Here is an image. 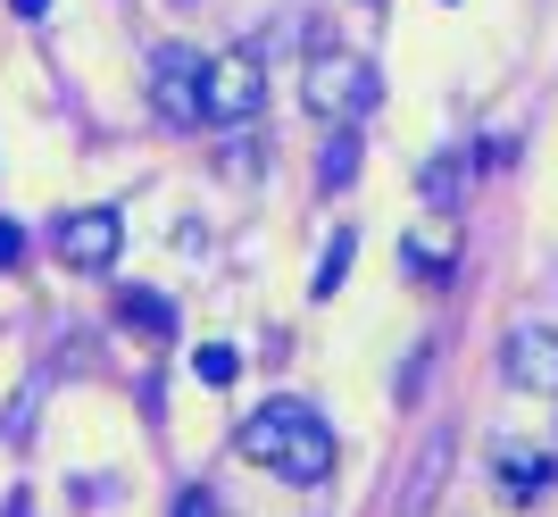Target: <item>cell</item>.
Wrapping results in <instances>:
<instances>
[{
  "label": "cell",
  "instance_id": "6da1fadb",
  "mask_svg": "<svg viewBox=\"0 0 558 517\" xmlns=\"http://www.w3.org/2000/svg\"><path fill=\"white\" fill-rule=\"evenodd\" d=\"M242 459H258L267 476H283V484L308 493V484L333 476V425L308 400H267V409L242 418Z\"/></svg>",
  "mask_w": 558,
  "mask_h": 517
},
{
  "label": "cell",
  "instance_id": "7a4b0ae2",
  "mask_svg": "<svg viewBox=\"0 0 558 517\" xmlns=\"http://www.w3.org/2000/svg\"><path fill=\"white\" fill-rule=\"evenodd\" d=\"M301 100H308L326 125H359L375 100H384V75H375V59L326 43V50H308V68H301Z\"/></svg>",
  "mask_w": 558,
  "mask_h": 517
},
{
  "label": "cell",
  "instance_id": "3957f363",
  "mask_svg": "<svg viewBox=\"0 0 558 517\" xmlns=\"http://www.w3.org/2000/svg\"><path fill=\"white\" fill-rule=\"evenodd\" d=\"M267 109V68H258L251 50H217L201 59V125L233 134V125H251Z\"/></svg>",
  "mask_w": 558,
  "mask_h": 517
},
{
  "label": "cell",
  "instance_id": "277c9868",
  "mask_svg": "<svg viewBox=\"0 0 558 517\" xmlns=\"http://www.w3.org/2000/svg\"><path fill=\"white\" fill-rule=\"evenodd\" d=\"M150 109H159V125H175V134L201 125V50L192 43L150 50Z\"/></svg>",
  "mask_w": 558,
  "mask_h": 517
},
{
  "label": "cell",
  "instance_id": "5b68a950",
  "mask_svg": "<svg viewBox=\"0 0 558 517\" xmlns=\"http://www.w3.org/2000/svg\"><path fill=\"white\" fill-rule=\"evenodd\" d=\"M117 242H125V217L117 209H75V217H59L50 251L68 258L75 276H100V267H117Z\"/></svg>",
  "mask_w": 558,
  "mask_h": 517
},
{
  "label": "cell",
  "instance_id": "8992f818",
  "mask_svg": "<svg viewBox=\"0 0 558 517\" xmlns=\"http://www.w3.org/2000/svg\"><path fill=\"white\" fill-rule=\"evenodd\" d=\"M500 376L517 384V393H550L558 400V326H509L500 334Z\"/></svg>",
  "mask_w": 558,
  "mask_h": 517
},
{
  "label": "cell",
  "instance_id": "52a82bcc",
  "mask_svg": "<svg viewBox=\"0 0 558 517\" xmlns=\"http://www.w3.org/2000/svg\"><path fill=\"white\" fill-rule=\"evenodd\" d=\"M442 484H450V434H425L409 476H400V493H392V517H434Z\"/></svg>",
  "mask_w": 558,
  "mask_h": 517
},
{
  "label": "cell",
  "instance_id": "ba28073f",
  "mask_svg": "<svg viewBox=\"0 0 558 517\" xmlns=\"http://www.w3.org/2000/svg\"><path fill=\"white\" fill-rule=\"evenodd\" d=\"M117 326L142 334V342H167V334H175V301L150 292V284H134V292H117Z\"/></svg>",
  "mask_w": 558,
  "mask_h": 517
},
{
  "label": "cell",
  "instance_id": "9c48e42d",
  "mask_svg": "<svg viewBox=\"0 0 558 517\" xmlns=\"http://www.w3.org/2000/svg\"><path fill=\"white\" fill-rule=\"evenodd\" d=\"M317 184H326V192L359 184V125H333V134H326V151H317Z\"/></svg>",
  "mask_w": 558,
  "mask_h": 517
},
{
  "label": "cell",
  "instance_id": "30bf717a",
  "mask_svg": "<svg viewBox=\"0 0 558 517\" xmlns=\"http://www.w3.org/2000/svg\"><path fill=\"white\" fill-rule=\"evenodd\" d=\"M500 484H509V501H534L542 484H550V459H542V450L500 443Z\"/></svg>",
  "mask_w": 558,
  "mask_h": 517
},
{
  "label": "cell",
  "instance_id": "8fae6325",
  "mask_svg": "<svg viewBox=\"0 0 558 517\" xmlns=\"http://www.w3.org/2000/svg\"><path fill=\"white\" fill-rule=\"evenodd\" d=\"M350 258H359V235H333L326 251H317V267H308V292H317V301H333V292H342Z\"/></svg>",
  "mask_w": 558,
  "mask_h": 517
},
{
  "label": "cell",
  "instance_id": "7c38bea8",
  "mask_svg": "<svg viewBox=\"0 0 558 517\" xmlns=\"http://www.w3.org/2000/svg\"><path fill=\"white\" fill-rule=\"evenodd\" d=\"M43 393H50V376H25V384H17V400L0 409V443H25V434H34V418H43Z\"/></svg>",
  "mask_w": 558,
  "mask_h": 517
},
{
  "label": "cell",
  "instance_id": "4fadbf2b",
  "mask_svg": "<svg viewBox=\"0 0 558 517\" xmlns=\"http://www.w3.org/2000/svg\"><path fill=\"white\" fill-rule=\"evenodd\" d=\"M192 376L209 384V393H226V384L242 376V351H233V342H201V359H192Z\"/></svg>",
  "mask_w": 558,
  "mask_h": 517
},
{
  "label": "cell",
  "instance_id": "5bb4252c",
  "mask_svg": "<svg viewBox=\"0 0 558 517\" xmlns=\"http://www.w3.org/2000/svg\"><path fill=\"white\" fill-rule=\"evenodd\" d=\"M417 192H425V209H459V159H434L417 176Z\"/></svg>",
  "mask_w": 558,
  "mask_h": 517
},
{
  "label": "cell",
  "instance_id": "9a60e30c",
  "mask_svg": "<svg viewBox=\"0 0 558 517\" xmlns=\"http://www.w3.org/2000/svg\"><path fill=\"white\" fill-rule=\"evenodd\" d=\"M425 368H434V342H417V351H409V368L392 376V393H400V400H417V393H425Z\"/></svg>",
  "mask_w": 558,
  "mask_h": 517
},
{
  "label": "cell",
  "instance_id": "2e32d148",
  "mask_svg": "<svg viewBox=\"0 0 558 517\" xmlns=\"http://www.w3.org/2000/svg\"><path fill=\"white\" fill-rule=\"evenodd\" d=\"M175 517H226V509H217L209 484H184V493H175Z\"/></svg>",
  "mask_w": 558,
  "mask_h": 517
},
{
  "label": "cell",
  "instance_id": "e0dca14e",
  "mask_svg": "<svg viewBox=\"0 0 558 517\" xmlns=\"http://www.w3.org/2000/svg\"><path fill=\"white\" fill-rule=\"evenodd\" d=\"M251 167H258V142H226V176L233 184H251Z\"/></svg>",
  "mask_w": 558,
  "mask_h": 517
},
{
  "label": "cell",
  "instance_id": "ac0fdd59",
  "mask_svg": "<svg viewBox=\"0 0 558 517\" xmlns=\"http://www.w3.org/2000/svg\"><path fill=\"white\" fill-rule=\"evenodd\" d=\"M17 258H25V235L9 226V217H0V267H17Z\"/></svg>",
  "mask_w": 558,
  "mask_h": 517
},
{
  "label": "cell",
  "instance_id": "d6986e66",
  "mask_svg": "<svg viewBox=\"0 0 558 517\" xmlns=\"http://www.w3.org/2000/svg\"><path fill=\"white\" fill-rule=\"evenodd\" d=\"M9 517H34V501H25V493H17V501H9Z\"/></svg>",
  "mask_w": 558,
  "mask_h": 517
},
{
  "label": "cell",
  "instance_id": "ffe728a7",
  "mask_svg": "<svg viewBox=\"0 0 558 517\" xmlns=\"http://www.w3.org/2000/svg\"><path fill=\"white\" fill-rule=\"evenodd\" d=\"M359 9H375V0H359Z\"/></svg>",
  "mask_w": 558,
  "mask_h": 517
}]
</instances>
